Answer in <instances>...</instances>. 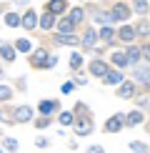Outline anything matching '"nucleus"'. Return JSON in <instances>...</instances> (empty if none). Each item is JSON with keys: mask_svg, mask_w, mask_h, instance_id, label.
Masks as SVG:
<instances>
[{"mask_svg": "<svg viewBox=\"0 0 150 153\" xmlns=\"http://www.w3.org/2000/svg\"><path fill=\"white\" fill-rule=\"evenodd\" d=\"M75 133H78V136L93 133V120L90 118H78V120H75Z\"/></svg>", "mask_w": 150, "mask_h": 153, "instance_id": "1", "label": "nucleus"}, {"mask_svg": "<svg viewBox=\"0 0 150 153\" xmlns=\"http://www.w3.org/2000/svg\"><path fill=\"white\" fill-rule=\"evenodd\" d=\"M125 116H120V113H118V116H112L110 120H108V123H105V131H108V133H115V131H120L123 128V126H125V120H123Z\"/></svg>", "mask_w": 150, "mask_h": 153, "instance_id": "2", "label": "nucleus"}, {"mask_svg": "<svg viewBox=\"0 0 150 153\" xmlns=\"http://www.w3.org/2000/svg\"><path fill=\"white\" fill-rule=\"evenodd\" d=\"M112 18H115V20H128V18H130V10H128V5H123V3H115V5H112Z\"/></svg>", "mask_w": 150, "mask_h": 153, "instance_id": "3", "label": "nucleus"}, {"mask_svg": "<svg viewBox=\"0 0 150 153\" xmlns=\"http://www.w3.org/2000/svg\"><path fill=\"white\" fill-rule=\"evenodd\" d=\"M65 10H68L65 0H50V3H48V13H53V15H62Z\"/></svg>", "mask_w": 150, "mask_h": 153, "instance_id": "4", "label": "nucleus"}, {"mask_svg": "<svg viewBox=\"0 0 150 153\" xmlns=\"http://www.w3.org/2000/svg\"><path fill=\"white\" fill-rule=\"evenodd\" d=\"M30 118H33V108H30V105H20V108H15V120L25 123V120H30Z\"/></svg>", "mask_w": 150, "mask_h": 153, "instance_id": "5", "label": "nucleus"}, {"mask_svg": "<svg viewBox=\"0 0 150 153\" xmlns=\"http://www.w3.org/2000/svg\"><path fill=\"white\" fill-rule=\"evenodd\" d=\"M103 83H105V85H120V83H123V75L118 73V71H108V73L103 75Z\"/></svg>", "mask_w": 150, "mask_h": 153, "instance_id": "6", "label": "nucleus"}, {"mask_svg": "<svg viewBox=\"0 0 150 153\" xmlns=\"http://www.w3.org/2000/svg\"><path fill=\"white\" fill-rule=\"evenodd\" d=\"M133 95H135V83H120L118 98H133Z\"/></svg>", "mask_w": 150, "mask_h": 153, "instance_id": "7", "label": "nucleus"}, {"mask_svg": "<svg viewBox=\"0 0 150 153\" xmlns=\"http://www.w3.org/2000/svg\"><path fill=\"white\" fill-rule=\"evenodd\" d=\"M45 60H48V53H45V50H35V53L33 55H30V63H33V65L35 68H43V65H45Z\"/></svg>", "mask_w": 150, "mask_h": 153, "instance_id": "8", "label": "nucleus"}, {"mask_svg": "<svg viewBox=\"0 0 150 153\" xmlns=\"http://www.w3.org/2000/svg\"><path fill=\"white\" fill-rule=\"evenodd\" d=\"M20 23H23V28H25V30H33L35 25H38V15H35L33 10H28V13L23 15V20H20Z\"/></svg>", "mask_w": 150, "mask_h": 153, "instance_id": "9", "label": "nucleus"}, {"mask_svg": "<svg viewBox=\"0 0 150 153\" xmlns=\"http://www.w3.org/2000/svg\"><path fill=\"white\" fill-rule=\"evenodd\" d=\"M108 71H110V68L105 65L103 60H93V63H90V73H93V75H100V78H103Z\"/></svg>", "mask_w": 150, "mask_h": 153, "instance_id": "10", "label": "nucleus"}, {"mask_svg": "<svg viewBox=\"0 0 150 153\" xmlns=\"http://www.w3.org/2000/svg\"><path fill=\"white\" fill-rule=\"evenodd\" d=\"M118 38L125 43H133L135 40V28H130V25H125V28H120V33H118Z\"/></svg>", "mask_w": 150, "mask_h": 153, "instance_id": "11", "label": "nucleus"}, {"mask_svg": "<svg viewBox=\"0 0 150 153\" xmlns=\"http://www.w3.org/2000/svg\"><path fill=\"white\" fill-rule=\"evenodd\" d=\"M58 108H60L58 100H43V103H40V113H45V116H48V113H55Z\"/></svg>", "mask_w": 150, "mask_h": 153, "instance_id": "12", "label": "nucleus"}, {"mask_svg": "<svg viewBox=\"0 0 150 153\" xmlns=\"http://www.w3.org/2000/svg\"><path fill=\"white\" fill-rule=\"evenodd\" d=\"M135 78L143 80V83L150 88V68H140V65H138V68H135Z\"/></svg>", "mask_w": 150, "mask_h": 153, "instance_id": "13", "label": "nucleus"}, {"mask_svg": "<svg viewBox=\"0 0 150 153\" xmlns=\"http://www.w3.org/2000/svg\"><path fill=\"white\" fill-rule=\"evenodd\" d=\"M55 40H58V43H62V45H78V38H75V35H70V33H62V35H58V38H55Z\"/></svg>", "mask_w": 150, "mask_h": 153, "instance_id": "14", "label": "nucleus"}, {"mask_svg": "<svg viewBox=\"0 0 150 153\" xmlns=\"http://www.w3.org/2000/svg\"><path fill=\"white\" fill-rule=\"evenodd\" d=\"M112 65H118V68L128 65V55H125V53H120V50H118V53H112Z\"/></svg>", "mask_w": 150, "mask_h": 153, "instance_id": "15", "label": "nucleus"}, {"mask_svg": "<svg viewBox=\"0 0 150 153\" xmlns=\"http://www.w3.org/2000/svg\"><path fill=\"white\" fill-rule=\"evenodd\" d=\"M53 25H55V15H53V13H45V15H43L40 18V28H53Z\"/></svg>", "mask_w": 150, "mask_h": 153, "instance_id": "16", "label": "nucleus"}, {"mask_svg": "<svg viewBox=\"0 0 150 153\" xmlns=\"http://www.w3.org/2000/svg\"><path fill=\"white\" fill-rule=\"evenodd\" d=\"M95 30H85V35H83V45H88V48H93L95 45Z\"/></svg>", "mask_w": 150, "mask_h": 153, "instance_id": "17", "label": "nucleus"}, {"mask_svg": "<svg viewBox=\"0 0 150 153\" xmlns=\"http://www.w3.org/2000/svg\"><path fill=\"white\" fill-rule=\"evenodd\" d=\"M0 55H3L5 60H15V50H12L10 45H5V43L0 45Z\"/></svg>", "mask_w": 150, "mask_h": 153, "instance_id": "18", "label": "nucleus"}, {"mask_svg": "<svg viewBox=\"0 0 150 153\" xmlns=\"http://www.w3.org/2000/svg\"><path fill=\"white\" fill-rule=\"evenodd\" d=\"M140 120H143V113H140V111H133V113L128 116V120H125V123H128V126H138Z\"/></svg>", "mask_w": 150, "mask_h": 153, "instance_id": "19", "label": "nucleus"}, {"mask_svg": "<svg viewBox=\"0 0 150 153\" xmlns=\"http://www.w3.org/2000/svg\"><path fill=\"white\" fill-rule=\"evenodd\" d=\"M125 55H128V63H135L138 58H140V48L130 45V48H128V53H125Z\"/></svg>", "mask_w": 150, "mask_h": 153, "instance_id": "20", "label": "nucleus"}, {"mask_svg": "<svg viewBox=\"0 0 150 153\" xmlns=\"http://www.w3.org/2000/svg\"><path fill=\"white\" fill-rule=\"evenodd\" d=\"M5 23H8L10 28H18V25H20V18H18L15 13H8V15H5Z\"/></svg>", "mask_w": 150, "mask_h": 153, "instance_id": "21", "label": "nucleus"}, {"mask_svg": "<svg viewBox=\"0 0 150 153\" xmlns=\"http://www.w3.org/2000/svg\"><path fill=\"white\" fill-rule=\"evenodd\" d=\"M100 38H103L105 43H110L112 38H115V30H112V28H103V30H100Z\"/></svg>", "mask_w": 150, "mask_h": 153, "instance_id": "22", "label": "nucleus"}, {"mask_svg": "<svg viewBox=\"0 0 150 153\" xmlns=\"http://www.w3.org/2000/svg\"><path fill=\"white\" fill-rule=\"evenodd\" d=\"M80 65H83V55H80V53H73V55H70V68L75 71V68H80Z\"/></svg>", "mask_w": 150, "mask_h": 153, "instance_id": "23", "label": "nucleus"}, {"mask_svg": "<svg viewBox=\"0 0 150 153\" xmlns=\"http://www.w3.org/2000/svg\"><path fill=\"white\" fill-rule=\"evenodd\" d=\"M73 25H75L73 20H60V23H58V30H60V33H70Z\"/></svg>", "mask_w": 150, "mask_h": 153, "instance_id": "24", "label": "nucleus"}, {"mask_svg": "<svg viewBox=\"0 0 150 153\" xmlns=\"http://www.w3.org/2000/svg\"><path fill=\"white\" fill-rule=\"evenodd\" d=\"M10 95H12V91L8 85H0V103H5V100H10Z\"/></svg>", "mask_w": 150, "mask_h": 153, "instance_id": "25", "label": "nucleus"}, {"mask_svg": "<svg viewBox=\"0 0 150 153\" xmlns=\"http://www.w3.org/2000/svg\"><path fill=\"white\" fill-rule=\"evenodd\" d=\"M83 18H85V13H83V8H75V10L70 13V20H73V23H80V20H83Z\"/></svg>", "mask_w": 150, "mask_h": 153, "instance_id": "26", "label": "nucleus"}, {"mask_svg": "<svg viewBox=\"0 0 150 153\" xmlns=\"http://www.w3.org/2000/svg\"><path fill=\"white\" fill-rule=\"evenodd\" d=\"M130 151H133V153H148V146L145 143H130Z\"/></svg>", "mask_w": 150, "mask_h": 153, "instance_id": "27", "label": "nucleus"}, {"mask_svg": "<svg viewBox=\"0 0 150 153\" xmlns=\"http://www.w3.org/2000/svg\"><path fill=\"white\" fill-rule=\"evenodd\" d=\"M73 120H75V118H73V113H68V111H65V113H60V123H62V126H70Z\"/></svg>", "mask_w": 150, "mask_h": 153, "instance_id": "28", "label": "nucleus"}, {"mask_svg": "<svg viewBox=\"0 0 150 153\" xmlns=\"http://www.w3.org/2000/svg\"><path fill=\"white\" fill-rule=\"evenodd\" d=\"M133 5H135V10H138V13H148V3H145V0H135Z\"/></svg>", "mask_w": 150, "mask_h": 153, "instance_id": "29", "label": "nucleus"}, {"mask_svg": "<svg viewBox=\"0 0 150 153\" xmlns=\"http://www.w3.org/2000/svg\"><path fill=\"white\" fill-rule=\"evenodd\" d=\"M15 48L20 50V53H28V50H30V43H28V40H18V43H15Z\"/></svg>", "mask_w": 150, "mask_h": 153, "instance_id": "30", "label": "nucleus"}, {"mask_svg": "<svg viewBox=\"0 0 150 153\" xmlns=\"http://www.w3.org/2000/svg\"><path fill=\"white\" fill-rule=\"evenodd\" d=\"M110 20H115L112 13H100V15H98V23H110Z\"/></svg>", "mask_w": 150, "mask_h": 153, "instance_id": "31", "label": "nucleus"}, {"mask_svg": "<svg viewBox=\"0 0 150 153\" xmlns=\"http://www.w3.org/2000/svg\"><path fill=\"white\" fill-rule=\"evenodd\" d=\"M135 33H140V35H148V33H150V23H140Z\"/></svg>", "mask_w": 150, "mask_h": 153, "instance_id": "32", "label": "nucleus"}, {"mask_svg": "<svg viewBox=\"0 0 150 153\" xmlns=\"http://www.w3.org/2000/svg\"><path fill=\"white\" fill-rule=\"evenodd\" d=\"M3 143H5V148H8V151H15V148H18V141H15V138H5Z\"/></svg>", "mask_w": 150, "mask_h": 153, "instance_id": "33", "label": "nucleus"}, {"mask_svg": "<svg viewBox=\"0 0 150 153\" xmlns=\"http://www.w3.org/2000/svg\"><path fill=\"white\" fill-rule=\"evenodd\" d=\"M35 126H38V128H48V126H50V118H38Z\"/></svg>", "mask_w": 150, "mask_h": 153, "instance_id": "34", "label": "nucleus"}, {"mask_svg": "<svg viewBox=\"0 0 150 153\" xmlns=\"http://www.w3.org/2000/svg\"><path fill=\"white\" fill-rule=\"evenodd\" d=\"M140 55H143L145 60H150V45H143V48H140Z\"/></svg>", "mask_w": 150, "mask_h": 153, "instance_id": "35", "label": "nucleus"}, {"mask_svg": "<svg viewBox=\"0 0 150 153\" xmlns=\"http://www.w3.org/2000/svg\"><path fill=\"white\" fill-rule=\"evenodd\" d=\"M88 153H105V148H103V146H90Z\"/></svg>", "mask_w": 150, "mask_h": 153, "instance_id": "36", "label": "nucleus"}, {"mask_svg": "<svg viewBox=\"0 0 150 153\" xmlns=\"http://www.w3.org/2000/svg\"><path fill=\"white\" fill-rule=\"evenodd\" d=\"M55 63H58V60H55V58H53V55H48V60H45V65H43V68H53V65H55Z\"/></svg>", "mask_w": 150, "mask_h": 153, "instance_id": "37", "label": "nucleus"}, {"mask_svg": "<svg viewBox=\"0 0 150 153\" xmlns=\"http://www.w3.org/2000/svg\"><path fill=\"white\" fill-rule=\"evenodd\" d=\"M35 146H38V148H45V146H48V141H45V138H38V141H35Z\"/></svg>", "mask_w": 150, "mask_h": 153, "instance_id": "38", "label": "nucleus"}, {"mask_svg": "<svg viewBox=\"0 0 150 153\" xmlns=\"http://www.w3.org/2000/svg\"><path fill=\"white\" fill-rule=\"evenodd\" d=\"M0 78H3V71H0Z\"/></svg>", "mask_w": 150, "mask_h": 153, "instance_id": "39", "label": "nucleus"}, {"mask_svg": "<svg viewBox=\"0 0 150 153\" xmlns=\"http://www.w3.org/2000/svg\"><path fill=\"white\" fill-rule=\"evenodd\" d=\"M0 153H5V151H3V148H0Z\"/></svg>", "mask_w": 150, "mask_h": 153, "instance_id": "40", "label": "nucleus"}]
</instances>
